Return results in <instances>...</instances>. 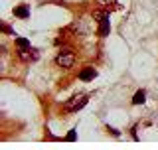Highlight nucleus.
<instances>
[{"mask_svg":"<svg viewBox=\"0 0 158 150\" xmlns=\"http://www.w3.org/2000/svg\"><path fill=\"white\" fill-rule=\"evenodd\" d=\"M14 40H16V46H18V49H28V48H32V44H30V40L22 38V36H16Z\"/></svg>","mask_w":158,"mask_h":150,"instance_id":"9","label":"nucleus"},{"mask_svg":"<svg viewBox=\"0 0 158 150\" xmlns=\"http://www.w3.org/2000/svg\"><path fill=\"white\" fill-rule=\"evenodd\" d=\"M18 57L22 59L24 63H32L40 59V52L36 48H28V49H18Z\"/></svg>","mask_w":158,"mask_h":150,"instance_id":"4","label":"nucleus"},{"mask_svg":"<svg viewBox=\"0 0 158 150\" xmlns=\"http://www.w3.org/2000/svg\"><path fill=\"white\" fill-rule=\"evenodd\" d=\"M75 138H77V132H75V131H71L65 138H63V140H75Z\"/></svg>","mask_w":158,"mask_h":150,"instance_id":"11","label":"nucleus"},{"mask_svg":"<svg viewBox=\"0 0 158 150\" xmlns=\"http://www.w3.org/2000/svg\"><path fill=\"white\" fill-rule=\"evenodd\" d=\"M144 101H146V91L144 89H138L135 93V97H132V105H142Z\"/></svg>","mask_w":158,"mask_h":150,"instance_id":"7","label":"nucleus"},{"mask_svg":"<svg viewBox=\"0 0 158 150\" xmlns=\"http://www.w3.org/2000/svg\"><path fill=\"white\" fill-rule=\"evenodd\" d=\"M0 28H2V32H4V34H10V36H14V38H16V32H14V30L10 28L8 24H2V26H0Z\"/></svg>","mask_w":158,"mask_h":150,"instance_id":"10","label":"nucleus"},{"mask_svg":"<svg viewBox=\"0 0 158 150\" xmlns=\"http://www.w3.org/2000/svg\"><path fill=\"white\" fill-rule=\"evenodd\" d=\"M97 2V6L99 8H105L111 12V8H115V4H117V0H95Z\"/></svg>","mask_w":158,"mask_h":150,"instance_id":"8","label":"nucleus"},{"mask_svg":"<svg viewBox=\"0 0 158 150\" xmlns=\"http://www.w3.org/2000/svg\"><path fill=\"white\" fill-rule=\"evenodd\" d=\"M93 18L97 20L99 24V36H109V32H111V14H109V10L105 8H99L93 12Z\"/></svg>","mask_w":158,"mask_h":150,"instance_id":"1","label":"nucleus"},{"mask_svg":"<svg viewBox=\"0 0 158 150\" xmlns=\"http://www.w3.org/2000/svg\"><path fill=\"white\" fill-rule=\"evenodd\" d=\"M12 14L16 18H22V20H28L30 18V6L28 4H20V6H16L12 10Z\"/></svg>","mask_w":158,"mask_h":150,"instance_id":"5","label":"nucleus"},{"mask_svg":"<svg viewBox=\"0 0 158 150\" xmlns=\"http://www.w3.org/2000/svg\"><path fill=\"white\" fill-rule=\"evenodd\" d=\"M95 77H97L95 67H85V69L79 71V79H81V81H93Z\"/></svg>","mask_w":158,"mask_h":150,"instance_id":"6","label":"nucleus"},{"mask_svg":"<svg viewBox=\"0 0 158 150\" xmlns=\"http://www.w3.org/2000/svg\"><path fill=\"white\" fill-rule=\"evenodd\" d=\"M56 63L57 67H63V69H71L73 65H75V53L71 52L69 48L61 49V52L56 56Z\"/></svg>","mask_w":158,"mask_h":150,"instance_id":"2","label":"nucleus"},{"mask_svg":"<svg viewBox=\"0 0 158 150\" xmlns=\"http://www.w3.org/2000/svg\"><path fill=\"white\" fill-rule=\"evenodd\" d=\"M87 103H89V97H87V95H75V97H71L65 103V111L67 113H77L79 109H83Z\"/></svg>","mask_w":158,"mask_h":150,"instance_id":"3","label":"nucleus"}]
</instances>
